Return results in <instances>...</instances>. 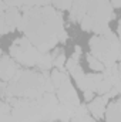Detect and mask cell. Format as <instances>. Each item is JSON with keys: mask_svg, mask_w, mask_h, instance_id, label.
Segmentation results:
<instances>
[{"mask_svg": "<svg viewBox=\"0 0 121 122\" xmlns=\"http://www.w3.org/2000/svg\"><path fill=\"white\" fill-rule=\"evenodd\" d=\"M22 16L16 7H7L4 11H1V34H6L9 31H13L16 27L20 26Z\"/></svg>", "mask_w": 121, "mask_h": 122, "instance_id": "6da1fadb", "label": "cell"}, {"mask_svg": "<svg viewBox=\"0 0 121 122\" xmlns=\"http://www.w3.org/2000/svg\"><path fill=\"white\" fill-rule=\"evenodd\" d=\"M57 92H59V99H60L61 104H67V105H71L74 108L80 107V101H78L77 92L74 91L70 80H67L66 82H63L61 87L57 88Z\"/></svg>", "mask_w": 121, "mask_h": 122, "instance_id": "7a4b0ae2", "label": "cell"}, {"mask_svg": "<svg viewBox=\"0 0 121 122\" xmlns=\"http://www.w3.org/2000/svg\"><path fill=\"white\" fill-rule=\"evenodd\" d=\"M17 68L14 65V62L11 58H9L7 56H1V67H0V75H1V81H10L14 78V75L17 74Z\"/></svg>", "mask_w": 121, "mask_h": 122, "instance_id": "3957f363", "label": "cell"}, {"mask_svg": "<svg viewBox=\"0 0 121 122\" xmlns=\"http://www.w3.org/2000/svg\"><path fill=\"white\" fill-rule=\"evenodd\" d=\"M108 95H101L95 99L91 101V104L88 105V109L91 111V114L97 118V119H101L104 117V111H105V107H107V102H108Z\"/></svg>", "mask_w": 121, "mask_h": 122, "instance_id": "277c9868", "label": "cell"}, {"mask_svg": "<svg viewBox=\"0 0 121 122\" xmlns=\"http://www.w3.org/2000/svg\"><path fill=\"white\" fill-rule=\"evenodd\" d=\"M87 60H88V65L91 67V70H94V71H104V67L105 65L98 60L97 57H94L93 54H90L87 57Z\"/></svg>", "mask_w": 121, "mask_h": 122, "instance_id": "5b68a950", "label": "cell"}, {"mask_svg": "<svg viewBox=\"0 0 121 122\" xmlns=\"http://www.w3.org/2000/svg\"><path fill=\"white\" fill-rule=\"evenodd\" d=\"M53 64H54V60H53V57H51L50 54H43L41 60L38 62V67H40L41 70H49Z\"/></svg>", "mask_w": 121, "mask_h": 122, "instance_id": "8992f818", "label": "cell"}, {"mask_svg": "<svg viewBox=\"0 0 121 122\" xmlns=\"http://www.w3.org/2000/svg\"><path fill=\"white\" fill-rule=\"evenodd\" d=\"M73 1H74V0H50L51 4H54L56 7L63 9V10H66V9H71Z\"/></svg>", "mask_w": 121, "mask_h": 122, "instance_id": "52a82bcc", "label": "cell"}, {"mask_svg": "<svg viewBox=\"0 0 121 122\" xmlns=\"http://www.w3.org/2000/svg\"><path fill=\"white\" fill-rule=\"evenodd\" d=\"M53 60H54V65L57 67V70H61L64 67V64H66V56H64L63 51H59V54L56 53V56L53 57Z\"/></svg>", "mask_w": 121, "mask_h": 122, "instance_id": "ba28073f", "label": "cell"}, {"mask_svg": "<svg viewBox=\"0 0 121 122\" xmlns=\"http://www.w3.org/2000/svg\"><path fill=\"white\" fill-rule=\"evenodd\" d=\"M118 38H120V41H121V20L118 21Z\"/></svg>", "mask_w": 121, "mask_h": 122, "instance_id": "9c48e42d", "label": "cell"}]
</instances>
